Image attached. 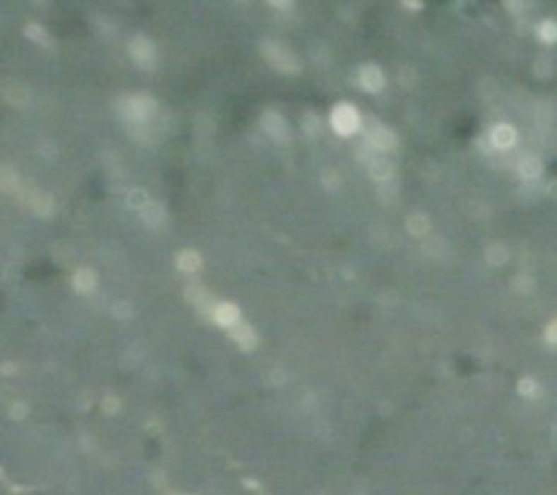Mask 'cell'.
Returning <instances> with one entry per match:
<instances>
[{
    "label": "cell",
    "instance_id": "30bf717a",
    "mask_svg": "<svg viewBox=\"0 0 557 495\" xmlns=\"http://www.w3.org/2000/svg\"><path fill=\"white\" fill-rule=\"evenodd\" d=\"M228 337L230 341L235 342L236 346L244 352H252L257 346V333L254 331V327L246 323V321H238L235 327L228 329Z\"/></svg>",
    "mask_w": 557,
    "mask_h": 495
},
{
    "label": "cell",
    "instance_id": "1f68e13d",
    "mask_svg": "<svg viewBox=\"0 0 557 495\" xmlns=\"http://www.w3.org/2000/svg\"><path fill=\"white\" fill-rule=\"evenodd\" d=\"M269 6L275 8V10H281V12H286L293 8V2H286V0H278V2H269Z\"/></svg>",
    "mask_w": 557,
    "mask_h": 495
},
{
    "label": "cell",
    "instance_id": "277c9868",
    "mask_svg": "<svg viewBox=\"0 0 557 495\" xmlns=\"http://www.w3.org/2000/svg\"><path fill=\"white\" fill-rule=\"evenodd\" d=\"M130 57L141 70H153L157 64V49L147 35H136L128 45Z\"/></svg>",
    "mask_w": 557,
    "mask_h": 495
},
{
    "label": "cell",
    "instance_id": "3957f363",
    "mask_svg": "<svg viewBox=\"0 0 557 495\" xmlns=\"http://www.w3.org/2000/svg\"><path fill=\"white\" fill-rule=\"evenodd\" d=\"M329 124L331 128L335 130V134L348 138L352 134L362 128V117H360L358 109L351 105V103H339L333 107L329 115Z\"/></svg>",
    "mask_w": 557,
    "mask_h": 495
},
{
    "label": "cell",
    "instance_id": "d6a6232c",
    "mask_svg": "<svg viewBox=\"0 0 557 495\" xmlns=\"http://www.w3.org/2000/svg\"><path fill=\"white\" fill-rule=\"evenodd\" d=\"M404 8H409V10H422V4L420 2H403Z\"/></svg>",
    "mask_w": 557,
    "mask_h": 495
},
{
    "label": "cell",
    "instance_id": "4fadbf2b",
    "mask_svg": "<svg viewBox=\"0 0 557 495\" xmlns=\"http://www.w3.org/2000/svg\"><path fill=\"white\" fill-rule=\"evenodd\" d=\"M490 141L498 149H511L517 144V130L507 122L496 124L490 132Z\"/></svg>",
    "mask_w": 557,
    "mask_h": 495
},
{
    "label": "cell",
    "instance_id": "ac0fdd59",
    "mask_svg": "<svg viewBox=\"0 0 557 495\" xmlns=\"http://www.w3.org/2000/svg\"><path fill=\"white\" fill-rule=\"evenodd\" d=\"M406 231H409V234L411 236H414V238H422V236H426V234L430 233V219H428V215H424V213L420 211H414L411 213L409 217H406Z\"/></svg>",
    "mask_w": 557,
    "mask_h": 495
},
{
    "label": "cell",
    "instance_id": "8fae6325",
    "mask_svg": "<svg viewBox=\"0 0 557 495\" xmlns=\"http://www.w3.org/2000/svg\"><path fill=\"white\" fill-rule=\"evenodd\" d=\"M211 321L223 329H233L240 321V310L233 302H217L213 308Z\"/></svg>",
    "mask_w": 557,
    "mask_h": 495
},
{
    "label": "cell",
    "instance_id": "cb8c5ba5",
    "mask_svg": "<svg viewBox=\"0 0 557 495\" xmlns=\"http://www.w3.org/2000/svg\"><path fill=\"white\" fill-rule=\"evenodd\" d=\"M4 95H6L8 101L16 105V107H23V105H28V101H30L28 89L20 86V83H10V86L4 89Z\"/></svg>",
    "mask_w": 557,
    "mask_h": 495
},
{
    "label": "cell",
    "instance_id": "f546056e",
    "mask_svg": "<svg viewBox=\"0 0 557 495\" xmlns=\"http://www.w3.org/2000/svg\"><path fill=\"white\" fill-rule=\"evenodd\" d=\"M544 339H546V342L550 344V346H556L557 344V321H550L548 325H546V329H544Z\"/></svg>",
    "mask_w": 557,
    "mask_h": 495
},
{
    "label": "cell",
    "instance_id": "4316f807",
    "mask_svg": "<svg viewBox=\"0 0 557 495\" xmlns=\"http://www.w3.org/2000/svg\"><path fill=\"white\" fill-rule=\"evenodd\" d=\"M513 289L519 294H530L532 292V289H534V281H532V277L530 275H517V277L513 279Z\"/></svg>",
    "mask_w": 557,
    "mask_h": 495
},
{
    "label": "cell",
    "instance_id": "f1b7e54d",
    "mask_svg": "<svg viewBox=\"0 0 557 495\" xmlns=\"http://www.w3.org/2000/svg\"><path fill=\"white\" fill-rule=\"evenodd\" d=\"M519 393L524 395V397H532V395L538 393V383L532 378H522L519 381Z\"/></svg>",
    "mask_w": 557,
    "mask_h": 495
},
{
    "label": "cell",
    "instance_id": "603a6c76",
    "mask_svg": "<svg viewBox=\"0 0 557 495\" xmlns=\"http://www.w3.org/2000/svg\"><path fill=\"white\" fill-rule=\"evenodd\" d=\"M153 197L147 194L146 190L143 188H134L128 192V196H126V204H128V207H132L134 211H141L143 207H146L149 202H151Z\"/></svg>",
    "mask_w": 557,
    "mask_h": 495
},
{
    "label": "cell",
    "instance_id": "d6986e66",
    "mask_svg": "<svg viewBox=\"0 0 557 495\" xmlns=\"http://www.w3.org/2000/svg\"><path fill=\"white\" fill-rule=\"evenodd\" d=\"M22 188V180L12 167H0V192L6 194H18Z\"/></svg>",
    "mask_w": 557,
    "mask_h": 495
},
{
    "label": "cell",
    "instance_id": "7402d4cb",
    "mask_svg": "<svg viewBox=\"0 0 557 495\" xmlns=\"http://www.w3.org/2000/svg\"><path fill=\"white\" fill-rule=\"evenodd\" d=\"M536 37L544 45H553L557 41V23L551 18H546L536 25Z\"/></svg>",
    "mask_w": 557,
    "mask_h": 495
},
{
    "label": "cell",
    "instance_id": "8992f818",
    "mask_svg": "<svg viewBox=\"0 0 557 495\" xmlns=\"http://www.w3.org/2000/svg\"><path fill=\"white\" fill-rule=\"evenodd\" d=\"M368 146L374 149L375 153H391L393 149L399 144L397 139V134L389 126H383V124H374L370 126V130L366 132V141Z\"/></svg>",
    "mask_w": 557,
    "mask_h": 495
},
{
    "label": "cell",
    "instance_id": "52a82bcc",
    "mask_svg": "<svg viewBox=\"0 0 557 495\" xmlns=\"http://www.w3.org/2000/svg\"><path fill=\"white\" fill-rule=\"evenodd\" d=\"M262 128H264L265 134H267L273 141L285 144V141L291 139V128H288L285 117L275 109L264 110V115H262Z\"/></svg>",
    "mask_w": 557,
    "mask_h": 495
},
{
    "label": "cell",
    "instance_id": "ba28073f",
    "mask_svg": "<svg viewBox=\"0 0 557 495\" xmlns=\"http://www.w3.org/2000/svg\"><path fill=\"white\" fill-rule=\"evenodd\" d=\"M184 296H186V300L188 302H192L194 304V308L198 310L206 320H211V313H213V308H215V304H217V300L213 298L211 292L207 291L206 286H201V284L194 283V284H188L186 289H184Z\"/></svg>",
    "mask_w": 557,
    "mask_h": 495
},
{
    "label": "cell",
    "instance_id": "484cf974",
    "mask_svg": "<svg viewBox=\"0 0 557 495\" xmlns=\"http://www.w3.org/2000/svg\"><path fill=\"white\" fill-rule=\"evenodd\" d=\"M322 182L323 188L333 192V190H339V186H341V176H339L335 168H325L322 175Z\"/></svg>",
    "mask_w": 557,
    "mask_h": 495
},
{
    "label": "cell",
    "instance_id": "9c48e42d",
    "mask_svg": "<svg viewBox=\"0 0 557 495\" xmlns=\"http://www.w3.org/2000/svg\"><path fill=\"white\" fill-rule=\"evenodd\" d=\"M358 83L368 93H380L385 88V74L377 64L368 62V64L360 66Z\"/></svg>",
    "mask_w": 557,
    "mask_h": 495
},
{
    "label": "cell",
    "instance_id": "e0dca14e",
    "mask_svg": "<svg viewBox=\"0 0 557 495\" xmlns=\"http://www.w3.org/2000/svg\"><path fill=\"white\" fill-rule=\"evenodd\" d=\"M201 265H204V260L196 250H182L176 255V267L182 273H196L201 269Z\"/></svg>",
    "mask_w": 557,
    "mask_h": 495
},
{
    "label": "cell",
    "instance_id": "4dcf8cb0",
    "mask_svg": "<svg viewBox=\"0 0 557 495\" xmlns=\"http://www.w3.org/2000/svg\"><path fill=\"white\" fill-rule=\"evenodd\" d=\"M505 8L511 12V14H522L527 10V4L524 2H519V0H511V2H505Z\"/></svg>",
    "mask_w": 557,
    "mask_h": 495
},
{
    "label": "cell",
    "instance_id": "5b68a950",
    "mask_svg": "<svg viewBox=\"0 0 557 495\" xmlns=\"http://www.w3.org/2000/svg\"><path fill=\"white\" fill-rule=\"evenodd\" d=\"M18 194L22 197V202L35 215H41V217H49L54 211V199L49 192H43V190H37L33 186H22L18 190Z\"/></svg>",
    "mask_w": 557,
    "mask_h": 495
},
{
    "label": "cell",
    "instance_id": "7c38bea8",
    "mask_svg": "<svg viewBox=\"0 0 557 495\" xmlns=\"http://www.w3.org/2000/svg\"><path fill=\"white\" fill-rule=\"evenodd\" d=\"M368 167V173H370V176L374 178L375 182L380 184H385L389 182L391 178H393V175H395V167H393V163L387 159V157H383V155H374L372 159L368 161L366 163Z\"/></svg>",
    "mask_w": 557,
    "mask_h": 495
},
{
    "label": "cell",
    "instance_id": "44dd1931",
    "mask_svg": "<svg viewBox=\"0 0 557 495\" xmlns=\"http://www.w3.org/2000/svg\"><path fill=\"white\" fill-rule=\"evenodd\" d=\"M300 126H302V132H304L310 139H314L322 134L323 120L319 118V115H315L314 110H308V112H304V117H302L300 120Z\"/></svg>",
    "mask_w": 557,
    "mask_h": 495
},
{
    "label": "cell",
    "instance_id": "6da1fadb",
    "mask_svg": "<svg viewBox=\"0 0 557 495\" xmlns=\"http://www.w3.org/2000/svg\"><path fill=\"white\" fill-rule=\"evenodd\" d=\"M118 115L124 118L128 126L136 124H149L157 112V103L153 97L146 93L122 95L117 103Z\"/></svg>",
    "mask_w": 557,
    "mask_h": 495
},
{
    "label": "cell",
    "instance_id": "9a60e30c",
    "mask_svg": "<svg viewBox=\"0 0 557 495\" xmlns=\"http://www.w3.org/2000/svg\"><path fill=\"white\" fill-rule=\"evenodd\" d=\"M519 175L524 178V180H536L538 176L544 173V163L538 155H524L521 161H519Z\"/></svg>",
    "mask_w": 557,
    "mask_h": 495
},
{
    "label": "cell",
    "instance_id": "5bb4252c",
    "mask_svg": "<svg viewBox=\"0 0 557 495\" xmlns=\"http://www.w3.org/2000/svg\"><path fill=\"white\" fill-rule=\"evenodd\" d=\"M72 286L80 294H91L97 289V273L89 267H81L74 273Z\"/></svg>",
    "mask_w": 557,
    "mask_h": 495
},
{
    "label": "cell",
    "instance_id": "ffe728a7",
    "mask_svg": "<svg viewBox=\"0 0 557 495\" xmlns=\"http://www.w3.org/2000/svg\"><path fill=\"white\" fill-rule=\"evenodd\" d=\"M509 260V248L501 242H493L486 248V262L493 265V267H501L503 263Z\"/></svg>",
    "mask_w": 557,
    "mask_h": 495
},
{
    "label": "cell",
    "instance_id": "2e32d148",
    "mask_svg": "<svg viewBox=\"0 0 557 495\" xmlns=\"http://www.w3.org/2000/svg\"><path fill=\"white\" fill-rule=\"evenodd\" d=\"M139 217H141V221L146 223L147 226H151V228H159V226L165 223V217H167V213H165V209H163V205L159 204V202H155V199H151L149 204L139 211Z\"/></svg>",
    "mask_w": 557,
    "mask_h": 495
},
{
    "label": "cell",
    "instance_id": "83f0119b",
    "mask_svg": "<svg viewBox=\"0 0 557 495\" xmlns=\"http://www.w3.org/2000/svg\"><path fill=\"white\" fill-rule=\"evenodd\" d=\"M110 313L115 318H118V320H128V318H132V306L128 302H124V300H117L110 306Z\"/></svg>",
    "mask_w": 557,
    "mask_h": 495
},
{
    "label": "cell",
    "instance_id": "d4e9b609",
    "mask_svg": "<svg viewBox=\"0 0 557 495\" xmlns=\"http://www.w3.org/2000/svg\"><path fill=\"white\" fill-rule=\"evenodd\" d=\"M25 35L30 37L33 43L41 45V47H51L52 45L49 33H47V31L41 28V25H37V23H30V25H25Z\"/></svg>",
    "mask_w": 557,
    "mask_h": 495
},
{
    "label": "cell",
    "instance_id": "7a4b0ae2",
    "mask_svg": "<svg viewBox=\"0 0 557 495\" xmlns=\"http://www.w3.org/2000/svg\"><path fill=\"white\" fill-rule=\"evenodd\" d=\"M262 54L267 60V64L281 74L294 76V74H298L302 70L300 59L293 51H288L285 45L277 43V41H264L262 43Z\"/></svg>",
    "mask_w": 557,
    "mask_h": 495
}]
</instances>
